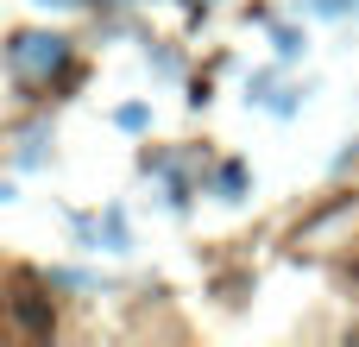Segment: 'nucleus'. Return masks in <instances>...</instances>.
I'll use <instances>...</instances> for the list:
<instances>
[{"label":"nucleus","instance_id":"obj_1","mask_svg":"<svg viewBox=\"0 0 359 347\" xmlns=\"http://www.w3.org/2000/svg\"><path fill=\"white\" fill-rule=\"evenodd\" d=\"M69 70V38H57V32H13L6 38V76L19 82V89H50L57 76Z\"/></svg>","mask_w":359,"mask_h":347},{"label":"nucleus","instance_id":"obj_2","mask_svg":"<svg viewBox=\"0 0 359 347\" xmlns=\"http://www.w3.org/2000/svg\"><path fill=\"white\" fill-rule=\"evenodd\" d=\"M353 234H359V202L347 196V202L309 215V221L290 234V247H297V253H328V247H353Z\"/></svg>","mask_w":359,"mask_h":347},{"label":"nucleus","instance_id":"obj_3","mask_svg":"<svg viewBox=\"0 0 359 347\" xmlns=\"http://www.w3.org/2000/svg\"><path fill=\"white\" fill-rule=\"evenodd\" d=\"M309 13H328V19H341V13H359V0H309Z\"/></svg>","mask_w":359,"mask_h":347},{"label":"nucleus","instance_id":"obj_4","mask_svg":"<svg viewBox=\"0 0 359 347\" xmlns=\"http://www.w3.org/2000/svg\"><path fill=\"white\" fill-rule=\"evenodd\" d=\"M114 120H120V126H126V133H139V126H145V107H120V114H114Z\"/></svg>","mask_w":359,"mask_h":347},{"label":"nucleus","instance_id":"obj_5","mask_svg":"<svg viewBox=\"0 0 359 347\" xmlns=\"http://www.w3.org/2000/svg\"><path fill=\"white\" fill-rule=\"evenodd\" d=\"M240 183H246V177H240V164H227V171H221V196H240Z\"/></svg>","mask_w":359,"mask_h":347}]
</instances>
